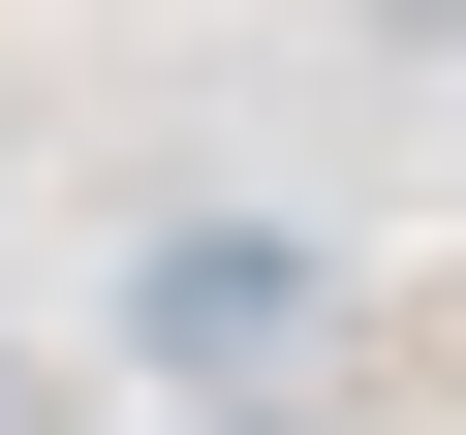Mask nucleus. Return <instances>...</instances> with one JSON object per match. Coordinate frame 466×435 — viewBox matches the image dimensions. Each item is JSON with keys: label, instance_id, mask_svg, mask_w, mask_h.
Instances as JSON below:
<instances>
[{"label": "nucleus", "instance_id": "nucleus-3", "mask_svg": "<svg viewBox=\"0 0 466 435\" xmlns=\"http://www.w3.org/2000/svg\"><path fill=\"white\" fill-rule=\"evenodd\" d=\"M342 32H373V63H466V0H342Z\"/></svg>", "mask_w": 466, "mask_h": 435}, {"label": "nucleus", "instance_id": "nucleus-1", "mask_svg": "<svg viewBox=\"0 0 466 435\" xmlns=\"http://www.w3.org/2000/svg\"><path fill=\"white\" fill-rule=\"evenodd\" d=\"M311 342H342L311 218H156V249H125V373H156V404H280Z\"/></svg>", "mask_w": 466, "mask_h": 435}, {"label": "nucleus", "instance_id": "nucleus-2", "mask_svg": "<svg viewBox=\"0 0 466 435\" xmlns=\"http://www.w3.org/2000/svg\"><path fill=\"white\" fill-rule=\"evenodd\" d=\"M0 435H125V342H0Z\"/></svg>", "mask_w": 466, "mask_h": 435}]
</instances>
